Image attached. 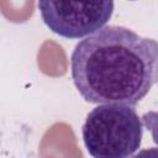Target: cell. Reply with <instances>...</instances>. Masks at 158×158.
Masks as SVG:
<instances>
[{
    "label": "cell",
    "mask_w": 158,
    "mask_h": 158,
    "mask_svg": "<svg viewBox=\"0 0 158 158\" xmlns=\"http://www.w3.org/2000/svg\"><path fill=\"white\" fill-rule=\"evenodd\" d=\"M70 74L86 102L135 106L158 83V42L123 26H104L75 44Z\"/></svg>",
    "instance_id": "6da1fadb"
},
{
    "label": "cell",
    "mask_w": 158,
    "mask_h": 158,
    "mask_svg": "<svg viewBox=\"0 0 158 158\" xmlns=\"http://www.w3.org/2000/svg\"><path fill=\"white\" fill-rule=\"evenodd\" d=\"M143 127L135 106L99 104L88 114L81 136L94 158H127L139 149Z\"/></svg>",
    "instance_id": "7a4b0ae2"
},
{
    "label": "cell",
    "mask_w": 158,
    "mask_h": 158,
    "mask_svg": "<svg viewBox=\"0 0 158 158\" xmlns=\"http://www.w3.org/2000/svg\"><path fill=\"white\" fill-rule=\"evenodd\" d=\"M37 5L41 19L53 33L78 40L109 22L115 0H38Z\"/></svg>",
    "instance_id": "3957f363"
},
{
    "label": "cell",
    "mask_w": 158,
    "mask_h": 158,
    "mask_svg": "<svg viewBox=\"0 0 158 158\" xmlns=\"http://www.w3.org/2000/svg\"><path fill=\"white\" fill-rule=\"evenodd\" d=\"M141 118H142L144 128L148 130V132L152 136L154 144L158 147V111L144 112Z\"/></svg>",
    "instance_id": "277c9868"
},
{
    "label": "cell",
    "mask_w": 158,
    "mask_h": 158,
    "mask_svg": "<svg viewBox=\"0 0 158 158\" xmlns=\"http://www.w3.org/2000/svg\"><path fill=\"white\" fill-rule=\"evenodd\" d=\"M128 1H135V0H128Z\"/></svg>",
    "instance_id": "5b68a950"
}]
</instances>
